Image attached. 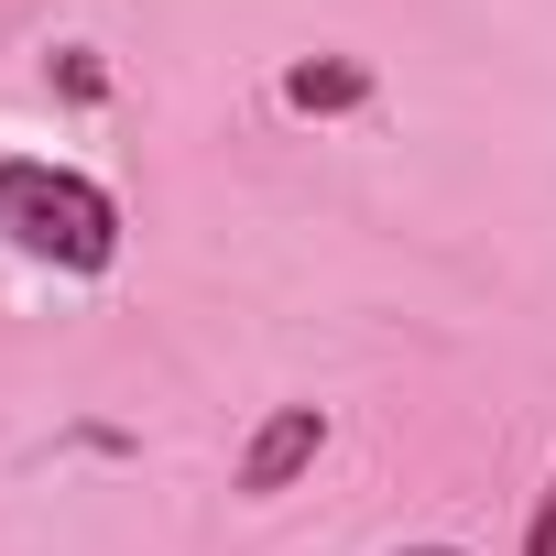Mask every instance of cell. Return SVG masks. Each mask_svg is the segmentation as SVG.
<instances>
[{"mask_svg":"<svg viewBox=\"0 0 556 556\" xmlns=\"http://www.w3.org/2000/svg\"><path fill=\"white\" fill-rule=\"evenodd\" d=\"M523 556H556V480H545V502H534V523H523Z\"/></svg>","mask_w":556,"mask_h":556,"instance_id":"277c9868","label":"cell"},{"mask_svg":"<svg viewBox=\"0 0 556 556\" xmlns=\"http://www.w3.org/2000/svg\"><path fill=\"white\" fill-rule=\"evenodd\" d=\"M0 240L45 273H99L121 262V197L77 164H45V153H0Z\"/></svg>","mask_w":556,"mask_h":556,"instance_id":"6da1fadb","label":"cell"},{"mask_svg":"<svg viewBox=\"0 0 556 556\" xmlns=\"http://www.w3.org/2000/svg\"><path fill=\"white\" fill-rule=\"evenodd\" d=\"M317 458H328V404H273V415L251 426V447H240L229 491H240V502H273V491H295Z\"/></svg>","mask_w":556,"mask_h":556,"instance_id":"7a4b0ae2","label":"cell"},{"mask_svg":"<svg viewBox=\"0 0 556 556\" xmlns=\"http://www.w3.org/2000/svg\"><path fill=\"white\" fill-rule=\"evenodd\" d=\"M361 99H371V66H361V55L285 66V110H306V121H339V110H361Z\"/></svg>","mask_w":556,"mask_h":556,"instance_id":"3957f363","label":"cell"},{"mask_svg":"<svg viewBox=\"0 0 556 556\" xmlns=\"http://www.w3.org/2000/svg\"><path fill=\"white\" fill-rule=\"evenodd\" d=\"M404 556H469V545H404Z\"/></svg>","mask_w":556,"mask_h":556,"instance_id":"5b68a950","label":"cell"}]
</instances>
